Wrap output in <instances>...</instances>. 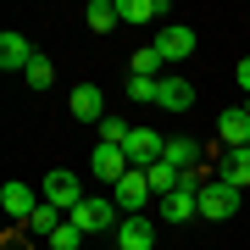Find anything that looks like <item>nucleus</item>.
<instances>
[{
    "label": "nucleus",
    "instance_id": "nucleus-6",
    "mask_svg": "<svg viewBox=\"0 0 250 250\" xmlns=\"http://www.w3.org/2000/svg\"><path fill=\"white\" fill-rule=\"evenodd\" d=\"M123 150H128V161H134V167L145 172V167H156V161H161V150H167V139H161L156 128H134Z\"/></svg>",
    "mask_w": 250,
    "mask_h": 250
},
{
    "label": "nucleus",
    "instance_id": "nucleus-10",
    "mask_svg": "<svg viewBox=\"0 0 250 250\" xmlns=\"http://www.w3.org/2000/svg\"><path fill=\"white\" fill-rule=\"evenodd\" d=\"M0 67H6V72H28V67H34V45H28L17 28L0 34Z\"/></svg>",
    "mask_w": 250,
    "mask_h": 250
},
{
    "label": "nucleus",
    "instance_id": "nucleus-20",
    "mask_svg": "<svg viewBox=\"0 0 250 250\" xmlns=\"http://www.w3.org/2000/svg\"><path fill=\"white\" fill-rule=\"evenodd\" d=\"M128 67H134V78H156L167 62H161V50H156V45H145V50H134V56H128Z\"/></svg>",
    "mask_w": 250,
    "mask_h": 250
},
{
    "label": "nucleus",
    "instance_id": "nucleus-19",
    "mask_svg": "<svg viewBox=\"0 0 250 250\" xmlns=\"http://www.w3.org/2000/svg\"><path fill=\"white\" fill-rule=\"evenodd\" d=\"M145 178H150L156 195H172V189L184 184V172H178V167H167V161H156V167H145Z\"/></svg>",
    "mask_w": 250,
    "mask_h": 250
},
{
    "label": "nucleus",
    "instance_id": "nucleus-24",
    "mask_svg": "<svg viewBox=\"0 0 250 250\" xmlns=\"http://www.w3.org/2000/svg\"><path fill=\"white\" fill-rule=\"evenodd\" d=\"M83 239H89V233H83L78 223H72V217H67V223H62V228H56V233H50V245H56V250H78Z\"/></svg>",
    "mask_w": 250,
    "mask_h": 250
},
{
    "label": "nucleus",
    "instance_id": "nucleus-11",
    "mask_svg": "<svg viewBox=\"0 0 250 250\" xmlns=\"http://www.w3.org/2000/svg\"><path fill=\"white\" fill-rule=\"evenodd\" d=\"M128 172H134L128 150H111V145H100V150H95V178H100V184H111V189H117Z\"/></svg>",
    "mask_w": 250,
    "mask_h": 250
},
{
    "label": "nucleus",
    "instance_id": "nucleus-14",
    "mask_svg": "<svg viewBox=\"0 0 250 250\" xmlns=\"http://www.w3.org/2000/svg\"><path fill=\"white\" fill-rule=\"evenodd\" d=\"M156 106H161V111H189V106H195V89H189V78H161Z\"/></svg>",
    "mask_w": 250,
    "mask_h": 250
},
{
    "label": "nucleus",
    "instance_id": "nucleus-15",
    "mask_svg": "<svg viewBox=\"0 0 250 250\" xmlns=\"http://www.w3.org/2000/svg\"><path fill=\"white\" fill-rule=\"evenodd\" d=\"M117 11H123V22H156V17H167V0H117Z\"/></svg>",
    "mask_w": 250,
    "mask_h": 250
},
{
    "label": "nucleus",
    "instance_id": "nucleus-2",
    "mask_svg": "<svg viewBox=\"0 0 250 250\" xmlns=\"http://www.w3.org/2000/svg\"><path fill=\"white\" fill-rule=\"evenodd\" d=\"M233 211H239V189H233L228 178L200 184V217H211V223H228Z\"/></svg>",
    "mask_w": 250,
    "mask_h": 250
},
{
    "label": "nucleus",
    "instance_id": "nucleus-9",
    "mask_svg": "<svg viewBox=\"0 0 250 250\" xmlns=\"http://www.w3.org/2000/svg\"><path fill=\"white\" fill-rule=\"evenodd\" d=\"M67 106H72L78 123H106V95H100V83H78Z\"/></svg>",
    "mask_w": 250,
    "mask_h": 250
},
{
    "label": "nucleus",
    "instance_id": "nucleus-22",
    "mask_svg": "<svg viewBox=\"0 0 250 250\" xmlns=\"http://www.w3.org/2000/svg\"><path fill=\"white\" fill-rule=\"evenodd\" d=\"M195 150H200V145H189V139H167V150H161V161H167V167H178V172H189V161H195Z\"/></svg>",
    "mask_w": 250,
    "mask_h": 250
},
{
    "label": "nucleus",
    "instance_id": "nucleus-26",
    "mask_svg": "<svg viewBox=\"0 0 250 250\" xmlns=\"http://www.w3.org/2000/svg\"><path fill=\"white\" fill-rule=\"evenodd\" d=\"M239 89L250 95V56H245V62H239Z\"/></svg>",
    "mask_w": 250,
    "mask_h": 250
},
{
    "label": "nucleus",
    "instance_id": "nucleus-17",
    "mask_svg": "<svg viewBox=\"0 0 250 250\" xmlns=\"http://www.w3.org/2000/svg\"><path fill=\"white\" fill-rule=\"evenodd\" d=\"M128 134H134V123H128V117H117V111H106V123H100V145L123 150V145H128Z\"/></svg>",
    "mask_w": 250,
    "mask_h": 250
},
{
    "label": "nucleus",
    "instance_id": "nucleus-18",
    "mask_svg": "<svg viewBox=\"0 0 250 250\" xmlns=\"http://www.w3.org/2000/svg\"><path fill=\"white\" fill-rule=\"evenodd\" d=\"M223 178H228L233 189H250V150H228V161H223Z\"/></svg>",
    "mask_w": 250,
    "mask_h": 250
},
{
    "label": "nucleus",
    "instance_id": "nucleus-7",
    "mask_svg": "<svg viewBox=\"0 0 250 250\" xmlns=\"http://www.w3.org/2000/svg\"><path fill=\"white\" fill-rule=\"evenodd\" d=\"M150 195H156V189H150V178H145V172L134 167V172H128L123 184H117V211H123V217H139Z\"/></svg>",
    "mask_w": 250,
    "mask_h": 250
},
{
    "label": "nucleus",
    "instance_id": "nucleus-3",
    "mask_svg": "<svg viewBox=\"0 0 250 250\" xmlns=\"http://www.w3.org/2000/svg\"><path fill=\"white\" fill-rule=\"evenodd\" d=\"M161 217H167V223L200 217V184H195V172H184V184L172 189V195H161Z\"/></svg>",
    "mask_w": 250,
    "mask_h": 250
},
{
    "label": "nucleus",
    "instance_id": "nucleus-13",
    "mask_svg": "<svg viewBox=\"0 0 250 250\" xmlns=\"http://www.w3.org/2000/svg\"><path fill=\"white\" fill-rule=\"evenodd\" d=\"M150 245H156V228L145 217H123L117 223V250H150Z\"/></svg>",
    "mask_w": 250,
    "mask_h": 250
},
{
    "label": "nucleus",
    "instance_id": "nucleus-8",
    "mask_svg": "<svg viewBox=\"0 0 250 250\" xmlns=\"http://www.w3.org/2000/svg\"><path fill=\"white\" fill-rule=\"evenodd\" d=\"M156 50H161V62H189V56H195V34H189L184 22H167L156 34Z\"/></svg>",
    "mask_w": 250,
    "mask_h": 250
},
{
    "label": "nucleus",
    "instance_id": "nucleus-5",
    "mask_svg": "<svg viewBox=\"0 0 250 250\" xmlns=\"http://www.w3.org/2000/svg\"><path fill=\"white\" fill-rule=\"evenodd\" d=\"M0 206H6V217H11V223H28V217H34L39 206H45V195H39V189H28V184H17V178H11L6 189H0Z\"/></svg>",
    "mask_w": 250,
    "mask_h": 250
},
{
    "label": "nucleus",
    "instance_id": "nucleus-21",
    "mask_svg": "<svg viewBox=\"0 0 250 250\" xmlns=\"http://www.w3.org/2000/svg\"><path fill=\"white\" fill-rule=\"evenodd\" d=\"M62 223H67V217H62V211H56V206H50V200H45V206H39V211H34V217H28V228H34V233H39V239H50V233H56V228H62Z\"/></svg>",
    "mask_w": 250,
    "mask_h": 250
},
{
    "label": "nucleus",
    "instance_id": "nucleus-12",
    "mask_svg": "<svg viewBox=\"0 0 250 250\" xmlns=\"http://www.w3.org/2000/svg\"><path fill=\"white\" fill-rule=\"evenodd\" d=\"M217 139H223L228 150H250V117H245V106L217 117Z\"/></svg>",
    "mask_w": 250,
    "mask_h": 250
},
{
    "label": "nucleus",
    "instance_id": "nucleus-4",
    "mask_svg": "<svg viewBox=\"0 0 250 250\" xmlns=\"http://www.w3.org/2000/svg\"><path fill=\"white\" fill-rule=\"evenodd\" d=\"M72 223H78L83 233H106V228H117V200H106V195H83V206L72 211Z\"/></svg>",
    "mask_w": 250,
    "mask_h": 250
},
{
    "label": "nucleus",
    "instance_id": "nucleus-16",
    "mask_svg": "<svg viewBox=\"0 0 250 250\" xmlns=\"http://www.w3.org/2000/svg\"><path fill=\"white\" fill-rule=\"evenodd\" d=\"M83 17H89L95 34H111V28L123 22V11H117V0H89V11H83Z\"/></svg>",
    "mask_w": 250,
    "mask_h": 250
},
{
    "label": "nucleus",
    "instance_id": "nucleus-23",
    "mask_svg": "<svg viewBox=\"0 0 250 250\" xmlns=\"http://www.w3.org/2000/svg\"><path fill=\"white\" fill-rule=\"evenodd\" d=\"M156 95H161V78H128V100L134 106H156Z\"/></svg>",
    "mask_w": 250,
    "mask_h": 250
},
{
    "label": "nucleus",
    "instance_id": "nucleus-25",
    "mask_svg": "<svg viewBox=\"0 0 250 250\" xmlns=\"http://www.w3.org/2000/svg\"><path fill=\"white\" fill-rule=\"evenodd\" d=\"M22 78H28V89H50V83H56V67L45 62V56H34V67H28Z\"/></svg>",
    "mask_w": 250,
    "mask_h": 250
},
{
    "label": "nucleus",
    "instance_id": "nucleus-27",
    "mask_svg": "<svg viewBox=\"0 0 250 250\" xmlns=\"http://www.w3.org/2000/svg\"><path fill=\"white\" fill-rule=\"evenodd\" d=\"M245 117H250V100H245Z\"/></svg>",
    "mask_w": 250,
    "mask_h": 250
},
{
    "label": "nucleus",
    "instance_id": "nucleus-1",
    "mask_svg": "<svg viewBox=\"0 0 250 250\" xmlns=\"http://www.w3.org/2000/svg\"><path fill=\"white\" fill-rule=\"evenodd\" d=\"M39 195H45L56 211L72 217V211L83 206V184H78V172H72V167H50V178H45V189H39Z\"/></svg>",
    "mask_w": 250,
    "mask_h": 250
}]
</instances>
